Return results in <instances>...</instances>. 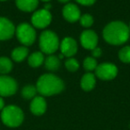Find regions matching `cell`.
<instances>
[{
	"mask_svg": "<svg viewBox=\"0 0 130 130\" xmlns=\"http://www.w3.org/2000/svg\"><path fill=\"white\" fill-rule=\"evenodd\" d=\"M103 36L105 41L110 45H122L129 38V28L126 23L120 21H114L105 26L103 31Z\"/></svg>",
	"mask_w": 130,
	"mask_h": 130,
	"instance_id": "1",
	"label": "cell"
},
{
	"mask_svg": "<svg viewBox=\"0 0 130 130\" xmlns=\"http://www.w3.org/2000/svg\"><path fill=\"white\" fill-rule=\"evenodd\" d=\"M37 90L40 94L51 96L61 93L64 89V83L60 78L51 73L44 74L37 81Z\"/></svg>",
	"mask_w": 130,
	"mask_h": 130,
	"instance_id": "2",
	"label": "cell"
},
{
	"mask_svg": "<svg viewBox=\"0 0 130 130\" xmlns=\"http://www.w3.org/2000/svg\"><path fill=\"white\" fill-rule=\"evenodd\" d=\"M1 119L6 126L17 127L22 125L24 119V114L22 109L16 105H8L2 110Z\"/></svg>",
	"mask_w": 130,
	"mask_h": 130,
	"instance_id": "3",
	"label": "cell"
},
{
	"mask_svg": "<svg viewBox=\"0 0 130 130\" xmlns=\"http://www.w3.org/2000/svg\"><path fill=\"white\" fill-rule=\"evenodd\" d=\"M59 46V38L55 33L51 30H45L41 33L39 38V47L42 53L52 54L57 51Z\"/></svg>",
	"mask_w": 130,
	"mask_h": 130,
	"instance_id": "4",
	"label": "cell"
},
{
	"mask_svg": "<svg viewBox=\"0 0 130 130\" xmlns=\"http://www.w3.org/2000/svg\"><path fill=\"white\" fill-rule=\"evenodd\" d=\"M15 33L18 40L24 45H31L37 38L34 27L29 23H22L15 29Z\"/></svg>",
	"mask_w": 130,
	"mask_h": 130,
	"instance_id": "5",
	"label": "cell"
},
{
	"mask_svg": "<svg viewBox=\"0 0 130 130\" xmlns=\"http://www.w3.org/2000/svg\"><path fill=\"white\" fill-rule=\"evenodd\" d=\"M118 74V68L111 62H103L97 65L95 69V75L103 80H111L116 78Z\"/></svg>",
	"mask_w": 130,
	"mask_h": 130,
	"instance_id": "6",
	"label": "cell"
},
{
	"mask_svg": "<svg viewBox=\"0 0 130 130\" xmlns=\"http://www.w3.org/2000/svg\"><path fill=\"white\" fill-rule=\"evenodd\" d=\"M52 21V14L50 11L45 9H40L36 11L31 17V23L32 26L38 29H45Z\"/></svg>",
	"mask_w": 130,
	"mask_h": 130,
	"instance_id": "7",
	"label": "cell"
},
{
	"mask_svg": "<svg viewBox=\"0 0 130 130\" xmlns=\"http://www.w3.org/2000/svg\"><path fill=\"white\" fill-rule=\"evenodd\" d=\"M18 88L15 79L6 75L0 76V96H11L14 94Z\"/></svg>",
	"mask_w": 130,
	"mask_h": 130,
	"instance_id": "8",
	"label": "cell"
},
{
	"mask_svg": "<svg viewBox=\"0 0 130 130\" xmlns=\"http://www.w3.org/2000/svg\"><path fill=\"white\" fill-rule=\"evenodd\" d=\"M80 43L86 49L93 50L97 46L98 36L94 30L86 29L80 35Z\"/></svg>",
	"mask_w": 130,
	"mask_h": 130,
	"instance_id": "9",
	"label": "cell"
},
{
	"mask_svg": "<svg viewBox=\"0 0 130 130\" xmlns=\"http://www.w3.org/2000/svg\"><path fill=\"white\" fill-rule=\"evenodd\" d=\"M15 33V27L11 21L0 17V40L10 39Z\"/></svg>",
	"mask_w": 130,
	"mask_h": 130,
	"instance_id": "10",
	"label": "cell"
},
{
	"mask_svg": "<svg viewBox=\"0 0 130 130\" xmlns=\"http://www.w3.org/2000/svg\"><path fill=\"white\" fill-rule=\"evenodd\" d=\"M61 54L66 57H71L78 51V45L77 42L71 38H65L62 39L60 45Z\"/></svg>",
	"mask_w": 130,
	"mask_h": 130,
	"instance_id": "11",
	"label": "cell"
},
{
	"mask_svg": "<svg viewBox=\"0 0 130 130\" xmlns=\"http://www.w3.org/2000/svg\"><path fill=\"white\" fill-rule=\"evenodd\" d=\"M63 17L66 21L70 22H76L79 21L81 13L80 10L76 5L74 4H67L62 9Z\"/></svg>",
	"mask_w": 130,
	"mask_h": 130,
	"instance_id": "12",
	"label": "cell"
},
{
	"mask_svg": "<svg viewBox=\"0 0 130 130\" xmlns=\"http://www.w3.org/2000/svg\"><path fill=\"white\" fill-rule=\"evenodd\" d=\"M30 110L34 115L40 116L46 110V102L42 96H35L30 103Z\"/></svg>",
	"mask_w": 130,
	"mask_h": 130,
	"instance_id": "13",
	"label": "cell"
},
{
	"mask_svg": "<svg viewBox=\"0 0 130 130\" xmlns=\"http://www.w3.org/2000/svg\"><path fill=\"white\" fill-rule=\"evenodd\" d=\"M95 83V76L91 72L86 73L80 80V86L84 91H91L92 89H94Z\"/></svg>",
	"mask_w": 130,
	"mask_h": 130,
	"instance_id": "14",
	"label": "cell"
},
{
	"mask_svg": "<svg viewBox=\"0 0 130 130\" xmlns=\"http://www.w3.org/2000/svg\"><path fill=\"white\" fill-rule=\"evenodd\" d=\"M16 6L23 12H33L38 6V0H15Z\"/></svg>",
	"mask_w": 130,
	"mask_h": 130,
	"instance_id": "15",
	"label": "cell"
},
{
	"mask_svg": "<svg viewBox=\"0 0 130 130\" xmlns=\"http://www.w3.org/2000/svg\"><path fill=\"white\" fill-rule=\"evenodd\" d=\"M44 63H45V67L46 68V70H48L50 71H57L60 68V66H61L60 59L57 56L53 55V54H50L49 56H47L45 58Z\"/></svg>",
	"mask_w": 130,
	"mask_h": 130,
	"instance_id": "16",
	"label": "cell"
},
{
	"mask_svg": "<svg viewBox=\"0 0 130 130\" xmlns=\"http://www.w3.org/2000/svg\"><path fill=\"white\" fill-rule=\"evenodd\" d=\"M44 61H45V56L42 52L33 53L29 56V59H28V62H29V66L33 68L39 67L40 65L43 64Z\"/></svg>",
	"mask_w": 130,
	"mask_h": 130,
	"instance_id": "17",
	"label": "cell"
},
{
	"mask_svg": "<svg viewBox=\"0 0 130 130\" xmlns=\"http://www.w3.org/2000/svg\"><path fill=\"white\" fill-rule=\"evenodd\" d=\"M29 54V50L26 46H19L13 49L12 52V58L17 62L22 61Z\"/></svg>",
	"mask_w": 130,
	"mask_h": 130,
	"instance_id": "18",
	"label": "cell"
},
{
	"mask_svg": "<svg viewBox=\"0 0 130 130\" xmlns=\"http://www.w3.org/2000/svg\"><path fill=\"white\" fill-rule=\"evenodd\" d=\"M13 69V62L7 57H0V73L6 75Z\"/></svg>",
	"mask_w": 130,
	"mask_h": 130,
	"instance_id": "19",
	"label": "cell"
},
{
	"mask_svg": "<svg viewBox=\"0 0 130 130\" xmlns=\"http://www.w3.org/2000/svg\"><path fill=\"white\" fill-rule=\"evenodd\" d=\"M38 90H37V87H34L32 85H28L26 87H24L22 90V95L24 99H33V98L36 96Z\"/></svg>",
	"mask_w": 130,
	"mask_h": 130,
	"instance_id": "20",
	"label": "cell"
},
{
	"mask_svg": "<svg viewBox=\"0 0 130 130\" xmlns=\"http://www.w3.org/2000/svg\"><path fill=\"white\" fill-rule=\"evenodd\" d=\"M83 66L87 72H91L97 67V61L94 57H87L83 61Z\"/></svg>",
	"mask_w": 130,
	"mask_h": 130,
	"instance_id": "21",
	"label": "cell"
},
{
	"mask_svg": "<svg viewBox=\"0 0 130 130\" xmlns=\"http://www.w3.org/2000/svg\"><path fill=\"white\" fill-rule=\"evenodd\" d=\"M119 57L122 62L130 63V46H124L119 53Z\"/></svg>",
	"mask_w": 130,
	"mask_h": 130,
	"instance_id": "22",
	"label": "cell"
},
{
	"mask_svg": "<svg viewBox=\"0 0 130 130\" xmlns=\"http://www.w3.org/2000/svg\"><path fill=\"white\" fill-rule=\"evenodd\" d=\"M65 67L68 71H71V72H74V71H77L79 68V63L77 61L76 59L72 57H70L67 61H65Z\"/></svg>",
	"mask_w": 130,
	"mask_h": 130,
	"instance_id": "23",
	"label": "cell"
},
{
	"mask_svg": "<svg viewBox=\"0 0 130 130\" xmlns=\"http://www.w3.org/2000/svg\"><path fill=\"white\" fill-rule=\"evenodd\" d=\"M79 22L83 27L89 28L94 23V18L92 17V15L88 14V13H86V14H83L80 16Z\"/></svg>",
	"mask_w": 130,
	"mask_h": 130,
	"instance_id": "24",
	"label": "cell"
},
{
	"mask_svg": "<svg viewBox=\"0 0 130 130\" xmlns=\"http://www.w3.org/2000/svg\"><path fill=\"white\" fill-rule=\"evenodd\" d=\"M76 1L82 6H92L95 3L96 0H76Z\"/></svg>",
	"mask_w": 130,
	"mask_h": 130,
	"instance_id": "25",
	"label": "cell"
},
{
	"mask_svg": "<svg viewBox=\"0 0 130 130\" xmlns=\"http://www.w3.org/2000/svg\"><path fill=\"white\" fill-rule=\"evenodd\" d=\"M92 54H93V57L94 58H97V57H100L102 54V50L100 47H97L96 46L95 48H94L92 50Z\"/></svg>",
	"mask_w": 130,
	"mask_h": 130,
	"instance_id": "26",
	"label": "cell"
},
{
	"mask_svg": "<svg viewBox=\"0 0 130 130\" xmlns=\"http://www.w3.org/2000/svg\"><path fill=\"white\" fill-rule=\"evenodd\" d=\"M5 108V102L3 100V98L0 96V110H2Z\"/></svg>",
	"mask_w": 130,
	"mask_h": 130,
	"instance_id": "27",
	"label": "cell"
},
{
	"mask_svg": "<svg viewBox=\"0 0 130 130\" xmlns=\"http://www.w3.org/2000/svg\"><path fill=\"white\" fill-rule=\"evenodd\" d=\"M50 8H51V6L49 4H47V5H45V8H44V9L48 10V11H49V9H50Z\"/></svg>",
	"mask_w": 130,
	"mask_h": 130,
	"instance_id": "28",
	"label": "cell"
},
{
	"mask_svg": "<svg viewBox=\"0 0 130 130\" xmlns=\"http://www.w3.org/2000/svg\"><path fill=\"white\" fill-rule=\"evenodd\" d=\"M58 1L61 3H67V2H69L70 0H58Z\"/></svg>",
	"mask_w": 130,
	"mask_h": 130,
	"instance_id": "29",
	"label": "cell"
},
{
	"mask_svg": "<svg viewBox=\"0 0 130 130\" xmlns=\"http://www.w3.org/2000/svg\"><path fill=\"white\" fill-rule=\"evenodd\" d=\"M41 1H43V2H49L50 0H41Z\"/></svg>",
	"mask_w": 130,
	"mask_h": 130,
	"instance_id": "30",
	"label": "cell"
},
{
	"mask_svg": "<svg viewBox=\"0 0 130 130\" xmlns=\"http://www.w3.org/2000/svg\"><path fill=\"white\" fill-rule=\"evenodd\" d=\"M0 1H6V0H0Z\"/></svg>",
	"mask_w": 130,
	"mask_h": 130,
	"instance_id": "31",
	"label": "cell"
},
{
	"mask_svg": "<svg viewBox=\"0 0 130 130\" xmlns=\"http://www.w3.org/2000/svg\"><path fill=\"white\" fill-rule=\"evenodd\" d=\"M128 28H129V31H130V24H129V27H128Z\"/></svg>",
	"mask_w": 130,
	"mask_h": 130,
	"instance_id": "32",
	"label": "cell"
}]
</instances>
